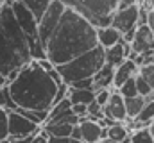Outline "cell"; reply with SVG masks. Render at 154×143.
<instances>
[{
  "label": "cell",
  "instance_id": "obj_1",
  "mask_svg": "<svg viewBox=\"0 0 154 143\" xmlns=\"http://www.w3.org/2000/svg\"><path fill=\"white\" fill-rule=\"evenodd\" d=\"M99 45L97 27L77 9L66 7L47 45V57L56 65H65Z\"/></svg>",
  "mask_w": 154,
  "mask_h": 143
},
{
  "label": "cell",
  "instance_id": "obj_2",
  "mask_svg": "<svg viewBox=\"0 0 154 143\" xmlns=\"http://www.w3.org/2000/svg\"><path fill=\"white\" fill-rule=\"evenodd\" d=\"M57 88L59 84L39 66L36 59L22 66L18 79L9 84L18 109H50Z\"/></svg>",
  "mask_w": 154,
  "mask_h": 143
},
{
  "label": "cell",
  "instance_id": "obj_3",
  "mask_svg": "<svg viewBox=\"0 0 154 143\" xmlns=\"http://www.w3.org/2000/svg\"><path fill=\"white\" fill-rule=\"evenodd\" d=\"M32 61L29 36L20 27L11 4H4L0 11V72L7 73Z\"/></svg>",
  "mask_w": 154,
  "mask_h": 143
},
{
  "label": "cell",
  "instance_id": "obj_4",
  "mask_svg": "<svg viewBox=\"0 0 154 143\" xmlns=\"http://www.w3.org/2000/svg\"><path fill=\"white\" fill-rule=\"evenodd\" d=\"M104 65H106V48L100 47V45H97L95 48L81 54L79 57L65 63V65H59L56 68L59 70L63 81L70 84V82L79 81V79L93 77Z\"/></svg>",
  "mask_w": 154,
  "mask_h": 143
},
{
  "label": "cell",
  "instance_id": "obj_5",
  "mask_svg": "<svg viewBox=\"0 0 154 143\" xmlns=\"http://www.w3.org/2000/svg\"><path fill=\"white\" fill-rule=\"evenodd\" d=\"M120 0H75V7L95 27H108L113 23V14L118 11Z\"/></svg>",
  "mask_w": 154,
  "mask_h": 143
},
{
  "label": "cell",
  "instance_id": "obj_6",
  "mask_svg": "<svg viewBox=\"0 0 154 143\" xmlns=\"http://www.w3.org/2000/svg\"><path fill=\"white\" fill-rule=\"evenodd\" d=\"M65 11H66V5L63 4V0H52L50 5L47 7V11L43 13V16L39 18L38 38H39V41L43 43L45 48H47V45H48V39H50L52 34H54L57 23L61 22Z\"/></svg>",
  "mask_w": 154,
  "mask_h": 143
},
{
  "label": "cell",
  "instance_id": "obj_7",
  "mask_svg": "<svg viewBox=\"0 0 154 143\" xmlns=\"http://www.w3.org/2000/svg\"><path fill=\"white\" fill-rule=\"evenodd\" d=\"M39 125L23 116L20 111H9V136L11 138H27L38 134Z\"/></svg>",
  "mask_w": 154,
  "mask_h": 143
},
{
  "label": "cell",
  "instance_id": "obj_8",
  "mask_svg": "<svg viewBox=\"0 0 154 143\" xmlns=\"http://www.w3.org/2000/svg\"><path fill=\"white\" fill-rule=\"evenodd\" d=\"M11 7H13V13H14V16L18 20L20 27L27 32V36H38V23H39L38 16L22 0H14L11 4Z\"/></svg>",
  "mask_w": 154,
  "mask_h": 143
},
{
  "label": "cell",
  "instance_id": "obj_9",
  "mask_svg": "<svg viewBox=\"0 0 154 143\" xmlns=\"http://www.w3.org/2000/svg\"><path fill=\"white\" fill-rule=\"evenodd\" d=\"M111 97L109 100L106 102L104 109V114L106 118L113 120V122H125L127 120V109H125V99L124 95L120 93V90L116 86H111Z\"/></svg>",
  "mask_w": 154,
  "mask_h": 143
},
{
  "label": "cell",
  "instance_id": "obj_10",
  "mask_svg": "<svg viewBox=\"0 0 154 143\" xmlns=\"http://www.w3.org/2000/svg\"><path fill=\"white\" fill-rule=\"evenodd\" d=\"M138 14H140V5L138 4L124 7V9H118L113 14V23L111 25L115 29H118L122 34H125L127 31L138 27Z\"/></svg>",
  "mask_w": 154,
  "mask_h": 143
},
{
  "label": "cell",
  "instance_id": "obj_11",
  "mask_svg": "<svg viewBox=\"0 0 154 143\" xmlns=\"http://www.w3.org/2000/svg\"><path fill=\"white\" fill-rule=\"evenodd\" d=\"M133 50L136 54H145L154 50V29L145 23V25H138L136 27V34L133 39Z\"/></svg>",
  "mask_w": 154,
  "mask_h": 143
},
{
  "label": "cell",
  "instance_id": "obj_12",
  "mask_svg": "<svg viewBox=\"0 0 154 143\" xmlns=\"http://www.w3.org/2000/svg\"><path fill=\"white\" fill-rule=\"evenodd\" d=\"M81 131H82V143H97L102 140V132L104 127L100 125L99 120H91V118H84L81 120Z\"/></svg>",
  "mask_w": 154,
  "mask_h": 143
},
{
  "label": "cell",
  "instance_id": "obj_13",
  "mask_svg": "<svg viewBox=\"0 0 154 143\" xmlns=\"http://www.w3.org/2000/svg\"><path fill=\"white\" fill-rule=\"evenodd\" d=\"M115 82V66L106 63L100 70L93 75V91H100V90H106V88H111Z\"/></svg>",
  "mask_w": 154,
  "mask_h": 143
},
{
  "label": "cell",
  "instance_id": "obj_14",
  "mask_svg": "<svg viewBox=\"0 0 154 143\" xmlns=\"http://www.w3.org/2000/svg\"><path fill=\"white\" fill-rule=\"evenodd\" d=\"M138 73H140V66L133 59H125L120 66L115 68V82H113V86L120 88L125 81H129L131 77H136Z\"/></svg>",
  "mask_w": 154,
  "mask_h": 143
},
{
  "label": "cell",
  "instance_id": "obj_15",
  "mask_svg": "<svg viewBox=\"0 0 154 143\" xmlns=\"http://www.w3.org/2000/svg\"><path fill=\"white\" fill-rule=\"evenodd\" d=\"M97 38H99V45L104 47V48H109L116 45L120 39H122V32L115 29L113 25H108V27H97Z\"/></svg>",
  "mask_w": 154,
  "mask_h": 143
},
{
  "label": "cell",
  "instance_id": "obj_16",
  "mask_svg": "<svg viewBox=\"0 0 154 143\" xmlns=\"http://www.w3.org/2000/svg\"><path fill=\"white\" fill-rule=\"evenodd\" d=\"M127 57H125V48H124V39H120L116 45L113 47H109V48H106V63H109V65H113V66H120L124 61H125Z\"/></svg>",
  "mask_w": 154,
  "mask_h": 143
},
{
  "label": "cell",
  "instance_id": "obj_17",
  "mask_svg": "<svg viewBox=\"0 0 154 143\" xmlns=\"http://www.w3.org/2000/svg\"><path fill=\"white\" fill-rule=\"evenodd\" d=\"M145 99H147V104L138 114V118L134 120V127H149L151 122L154 120V93Z\"/></svg>",
  "mask_w": 154,
  "mask_h": 143
},
{
  "label": "cell",
  "instance_id": "obj_18",
  "mask_svg": "<svg viewBox=\"0 0 154 143\" xmlns=\"http://www.w3.org/2000/svg\"><path fill=\"white\" fill-rule=\"evenodd\" d=\"M95 97L97 93L93 90H77L70 86V91H68V99L72 100V104H91Z\"/></svg>",
  "mask_w": 154,
  "mask_h": 143
},
{
  "label": "cell",
  "instance_id": "obj_19",
  "mask_svg": "<svg viewBox=\"0 0 154 143\" xmlns=\"http://www.w3.org/2000/svg\"><path fill=\"white\" fill-rule=\"evenodd\" d=\"M147 104V99L142 97V95H136V97H129L125 99V109H127V118H133L136 120L138 114L142 113V109Z\"/></svg>",
  "mask_w": 154,
  "mask_h": 143
},
{
  "label": "cell",
  "instance_id": "obj_20",
  "mask_svg": "<svg viewBox=\"0 0 154 143\" xmlns=\"http://www.w3.org/2000/svg\"><path fill=\"white\" fill-rule=\"evenodd\" d=\"M75 125L70 123H59V122H47L45 123V131L48 132V136H72Z\"/></svg>",
  "mask_w": 154,
  "mask_h": 143
},
{
  "label": "cell",
  "instance_id": "obj_21",
  "mask_svg": "<svg viewBox=\"0 0 154 143\" xmlns=\"http://www.w3.org/2000/svg\"><path fill=\"white\" fill-rule=\"evenodd\" d=\"M127 136H131V134H129V127H127L124 122H115L113 125L108 127V138L115 140L116 143L124 141Z\"/></svg>",
  "mask_w": 154,
  "mask_h": 143
},
{
  "label": "cell",
  "instance_id": "obj_22",
  "mask_svg": "<svg viewBox=\"0 0 154 143\" xmlns=\"http://www.w3.org/2000/svg\"><path fill=\"white\" fill-rule=\"evenodd\" d=\"M29 48H31V57L32 59H45L47 57V48L43 47V43L39 41L38 36H29Z\"/></svg>",
  "mask_w": 154,
  "mask_h": 143
},
{
  "label": "cell",
  "instance_id": "obj_23",
  "mask_svg": "<svg viewBox=\"0 0 154 143\" xmlns=\"http://www.w3.org/2000/svg\"><path fill=\"white\" fill-rule=\"evenodd\" d=\"M0 107H2V109H7V111H16V109H18L14 99H13V95H11L9 84L0 88Z\"/></svg>",
  "mask_w": 154,
  "mask_h": 143
},
{
  "label": "cell",
  "instance_id": "obj_24",
  "mask_svg": "<svg viewBox=\"0 0 154 143\" xmlns=\"http://www.w3.org/2000/svg\"><path fill=\"white\" fill-rule=\"evenodd\" d=\"M22 2H23V4H25V5L36 14V16H38V20H39V18L43 16V13L47 11V7L50 5L52 0H22Z\"/></svg>",
  "mask_w": 154,
  "mask_h": 143
},
{
  "label": "cell",
  "instance_id": "obj_25",
  "mask_svg": "<svg viewBox=\"0 0 154 143\" xmlns=\"http://www.w3.org/2000/svg\"><path fill=\"white\" fill-rule=\"evenodd\" d=\"M131 143H154V136L149 127H140L131 134Z\"/></svg>",
  "mask_w": 154,
  "mask_h": 143
},
{
  "label": "cell",
  "instance_id": "obj_26",
  "mask_svg": "<svg viewBox=\"0 0 154 143\" xmlns=\"http://www.w3.org/2000/svg\"><path fill=\"white\" fill-rule=\"evenodd\" d=\"M72 100L66 97V99H63L61 102H57V104H54V106L48 109V120H52V118H56V116H59V114H63V113H66L68 109H72Z\"/></svg>",
  "mask_w": 154,
  "mask_h": 143
},
{
  "label": "cell",
  "instance_id": "obj_27",
  "mask_svg": "<svg viewBox=\"0 0 154 143\" xmlns=\"http://www.w3.org/2000/svg\"><path fill=\"white\" fill-rule=\"evenodd\" d=\"M9 138V111L0 107V143Z\"/></svg>",
  "mask_w": 154,
  "mask_h": 143
},
{
  "label": "cell",
  "instance_id": "obj_28",
  "mask_svg": "<svg viewBox=\"0 0 154 143\" xmlns=\"http://www.w3.org/2000/svg\"><path fill=\"white\" fill-rule=\"evenodd\" d=\"M120 93L124 95V99H129V97H136L138 95V88H136V77H131L129 81H125L120 88Z\"/></svg>",
  "mask_w": 154,
  "mask_h": 143
},
{
  "label": "cell",
  "instance_id": "obj_29",
  "mask_svg": "<svg viewBox=\"0 0 154 143\" xmlns=\"http://www.w3.org/2000/svg\"><path fill=\"white\" fill-rule=\"evenodd\" d=\"M136 88H138V95H142V97H149V95H152V88H151V84H149V81L142 75V73H138L136 75Z\"/></svg>",
  "mask_w": 154,
  "mask_h": 143
},
{
  "label": "cell",
  "instance_id": "obj_30",
  "mask_svg": "<svg viewBox=\"0 0 154 143\" xmlns=\"http://www.w3.org/2000/svg\"><path fill=\"white\" fill-rule=\"evenodd\" d=\"M140 73L149 81V84H151V88H152V91H154V63L140 66Z\"/></svg>",
  "mask_w": 154,
  "mask_h": 143
},
{
  "label": "cell",
  "instance_id": "obj_31",
  "mask_svg": "<svg viewBox=\"0 0 154 143\" xmlns=\"http://www.w3.org/2000/svg\"><path fill=\"white\" fill-rule=\"evenodd\" d=\"M70 86L72 88H77V90H93V77L74 81V82H70Z\"/></svg>",
  "mask_w": 154,
  "mask_h": 143
},
{
  "label": "cell",
  "instance_id": "obj_32",
  "mask_svg": "<svg viewBox=\"0 0 154 143\" xmlns=\"http://www.w3.org/2000/svg\"><path fill=\"white\" fill-rule=\"evenodd\" d=\"M109 97H111V90H109V88H106V90H100V91H97V97H95V100H97L100 106L104 107V106H106V102L109 100Z\"/></svg>",
  "mask_w": 154,
  "mask_h": 143
},
{
  "label": "cell",
  "instance_id": "obj_33",
  "mask_svg": "<svg viewBox=\"0 0 154 143\" xmlns=\"http://www.w3.org/2000/svg\"><path fill=\"white\" fill-rule=\"evenodd\" d=\"M48 143H79L72 136H48Z\"/></svg>",
  "mask_w": 154,
  "mask_h": 143
},
{
  "label": "cell",
  "instance_id": "obj_34",
  "mask_svg": "<svg viewBox=\"0 0 154 143\" xmlns=\"http://www.w3.org/2000/svg\"><path fill=\"white\" fill-rule=\"evenodd\" d=\"M72 109H74V113L79 114L82 120H84V118H88V104H74Z\"/></svg>",
  "mask_w": 154,
  "mask_h": 143
},
{
  "label": "cell",
  "instance_id": "obj_35",
  "mask_svg": "<svg viewBox=\"0 0 154 143\" xmlns=\"http://www.w3.org/2000/svg\"><path fill=\"white\" fill-rule=\"evenodd\" d=\"M31 143H48V132H47L45 129H41L38 134L32 136V141Z\"/></svg>",
  "mask_w": 154,
  "mask_h": 143
},
{
  "label": "cell",
  "instance_id": "obj_36",
  "mask_svg": "<svg viewBox=\"0 0 154 143\" xmlns=\"http://www.w3.org/2000/svg\"><path fill=\"white\" fill-rule=\"evenodd\" d=\"M38 65H39V66H41L45 72H50V70H54V68H56V65H54V63H52L48 57H45V59H39Z\"/></svg>",
  "mask_w": 154,
  "mask_h": 143
},
{
  "label": "cell",
  "instance_id": "obj_37",
  "mask_svg": "<svg viewBox=\"0 0 154 143\" xmlns=\"http://www.w3.org/2000/svg\"><path fill=\"white\" fill-rule=\"evenodd\" d=\"M32 141V136H27V138H7L4 143H31Z\"/></svg>",
  "mask_w": 154,
  "mask_h": 143
},
{
  "label": "cell",
  "instance_id": "obj_38",
  "mask_svg": "<svg viewBox=\"0 0 154 143\" xmlns=\"http://www.w3.org/2000/svg\"><path fill=\"white\" fill-rule=\"evenodd\" d=\"M72 138L77 140L79 143H82V131H81V125H75L74 131H72Z\"/></svg>",
  "mask_w": 154,
  "mask_h": 143
},
{
  "label": "cell",
  "instance_id": "obj_39",
  "mask_svg": "<svg viewBox=\"0 0 154 143\" xmlns=\"http://www.w3.org/2000/svg\"><path fill=\"white\" fill-rule=\"evenodd\" d=\"M20 70H22V68H16V70H13V72H9V73H7V82H9V84H11L13 81H16V79H18Z\"/></svg>",
  "mask_w": 154,
  "mask_h": 143
},
{
  "label": "cell",
  "instance_id": "obj_40",
  "mask_svg": "<svg viewBox=\"0 0 154 143\" xmlns=\"http://www.w3.org/2000/svg\"><path fill=\"white\" fill-rule=\"evenodd\" d=\"M134 4H138V0H120L118 9H124V7H129V5H134Z\"/></svg>",
  "mask_w": 154,
  "mask_h": 143
},
{
  "label": "cell",
  "instance_id": "obj_41",
  "mask_svg": "<svg viewBox=\"0 0 154 143\" xmlns=\"http://www.w3.org/2000/svg\"><path fill=\"white\" fill-rule=\"evenodd\" d=\"M7 84H9V82H7V77L0 72V88H2V86H7Z\"/></svg>",
  "mask_w": 154,
  "mask_h": 143
},
{
  "label": "cell",
  "instance_id": "obj_42",
  "mask_svg": "<svg viewBox=\"0 0 154 143\" xmlns=\"http://www.w3.org/2000/svg\"><path fill=\"white\" fill-rule=\"evenodd\" d=\"M63 4H65L66 7H72V9L75 7V0H63Z\"/></svg>",
  "mask_w": 154,
  "mask_h": 143
},
{
  "label": "cell",
  "instance_id": "obj_43",
  "mask_svg": "<svg viewBox=\"0 0 154 143\" xmlns=\"http://www.w3.org/2000/svg\"><path fill=\"white\" fill-rule=\"evenodd\" d=\"M149 25L154 29V9H151V16H149Z\"/></svg>",
  "mask_w": 154,
  "mask_h": 143
},
{
  "label": "cell",
  "instance_id": "obj_44",
  "mask_svg": "<svg viewBox=\"0 0 154 143\" xmlns=\"http://www.w3.org/2000/svg\"><path fill=\"white\" fill-rule=\"evenodd\" d=\"M97 143H116L115 140H111V138H102V140H99Z\"/></svg>",
  "mask_w": 154,
  "mask_h": 143
},
{
  "label": "cell",
  "instance_id": "obj_45",
  "mask_svg": "<svg viewBox=\"0 0 154 143\" xmlns=\"http://www.w3.org/2000/svg\"><path fill=\"white\" fill-rule=\"evenodd\" d=\"M149 131L152 132V136H154V120H152V122H151V125H149Z\"/></svg>",
  "mask_w": 154,
  "mask_h": 143
},
{
  "label": "cell",
  "instance_id": "obj_46",
  "mask_svg": "<svg viewBox=\"0 0 154 143\" xmlns=\"http://www.w3.org/2000/svg\"><path fill=\"white\" fill-rule=\"evenodd\" d=\"M4 4H5V2H2V0H0V11H2V7H4Z\"/></svg>",
  "mask_w": 154,
  "mask_h": 143
},
{
  "label": "cell",
  "instance_id": "obj_47",
  "mask_svg": "<svg viewBox=\"0 0 154 143\" xmlns=\"http://www.w3.org/2000/svg\"><path fill=\"white\" fill-rule=\"evenodd\" d=\"M2 2H7V0H2Z\"/></svg>",
  "mask_w": 154,
  "mask_h": 143
}]
</instances>
